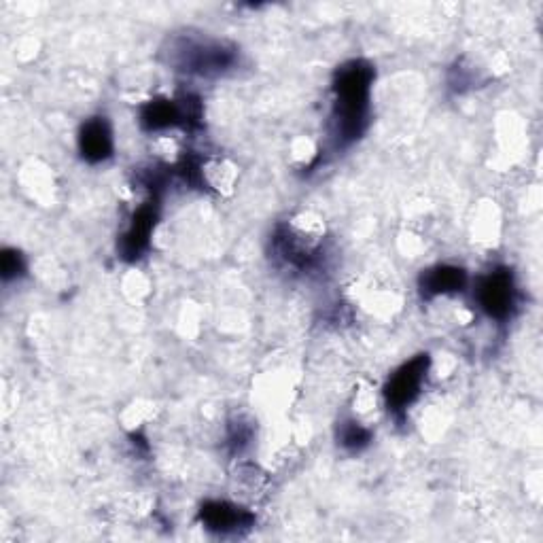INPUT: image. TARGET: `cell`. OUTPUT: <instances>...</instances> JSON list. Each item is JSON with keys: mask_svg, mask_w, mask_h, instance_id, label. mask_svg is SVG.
<instances>
[{"mask_svg": "<svg viewBox=\"0 0 543 543\" xmlns=\"http://www.w3.org/2000/svg\"><path fill=\"white\" fill-rule=\"evenodd\" d=\"M372 68L353 62L340 70L336 83V132L340 140H355L363 132L370 100Z\"/></svg>", "mask_w": 543, "mask_h": 543, "instance_id": "1", "label": "cell"}, {"mask_svg": "<svg viewBox=\"0 0 543 543\" xmlns=\"http://www.w3.org/2000/svg\"><path fill=\"white\" fill-rule=\"evenodd\" d=\"M170 64L194 75H217L234 64V49L219 41L179 37L170 43Z\"/></svg>", "mask_w": 543, "mask_h": 543, "instance_id": "2", "label": "cell"}, {"mask_svg": "<svg viewBox=\"0 0 543 543\" xmlns=\"http://www.w3.org/2000/svg\"><path fill=\"white\" fill-rule=\"evenodd\" d=\"M323 221L312 215L295 217L278 238V249L293 266H306L319 253L323 242Z\"/></svg>", "mask_w": 543, "mask_h": 543, "instance_id": "3", "label": "cell"}, {"mask_svg": "<svg viewBox=\"0 0 543 543\" xmlns=\"http://www.w3.org/2000/svg\"><path fill=\"white\" fill-rule=\"evenodd\" d=\"M427 365H429L427 355H420L393 374L387 387V399L393 410L408 408L418 397L420 387H423V380L427 376Z\"/></svg>", "mask_w": 543, "mask_h": 543, "instance_id": "4", "label": "cell"}, {"mask_svg": "<svg viewBox=\"0 0 543 543\" xmlns=\"http://www.w3.org/2000/svg\"><path fill=\"white\" fill-rule=\"evenodd\" d=\"M478 300L490 317L505 319L514 306V285L512 276L505 270L488 274L478 287Z\"/></svg>", "mask_w": 543, "mask_h": 543, "instance_id": "5", "label": "cell"}, {"mask_svg": "<svg viewBox=\"0 0 543 543\" xmlns=\"http://www.w3.org/2000/svg\"><path fill=\"white\" fill-rule=\"evenodd\" d=\"M202 520L206 522L208 529H213L217 533L240 531L253 522L247 510H242V507H236L230 503H221V501L204 505Z\"/></svg>", "mask_w": 543, "mask_h": 543, "instance_id": "6", "label": "cell"}, {"mask_svg": "<svg viewBox=\"0 0 543 543\" xmlns=\"http://www.w3.org/2000/svg\"><path fill=\"white\" fill-rule=\"evenodd\" d=\"M81 151L85 160H90V162L107 160L113 151V138H111L107 121L104 119L87 121L81 132Z\"/></svg>", "mask_w": 543, "mask_h": 543, "instance_id": "7", "label": "cell"}, {"mask_svg": "<svg viewBox=\"0 0 543 543\" xmlns=\"http://www.w3.org/2000/svg\"><path fill=\"white\" fill-rule=\"evenodd\" d=\"M465 285V274L461 268L440 266L435 270H429L423 276V291L429 295H444L452 291H461Z\"/></svg>", "mask_w": 543, "mask_h": 543, "instance_id": "8", "label": "cell"}, {"mask_svg": "<svg viewBox=\"0 0 543 543\" xmlns=\"http://www.w3.org/2000/svg\"><path fill=\"white\" fill-rule=\"evenodd\" d=\"M198 174L210 189H217V191H230L236 181L234 166L223 160H213V162L202 164L198 168Z\"/></svg>", "mask_w": 543, "mask_h": 543, "instance_id": "9", "label": "cell"}, {"mask_svg": "<svg viewBox=\"0 0 543 543\" xmlns=\"http://www.w3.org/2000/svg\"><path fill=\"white\" fill-rule=\"evenodd\" d=\"M367 440H370V433H367L365 429H361V427L355 425V423H350V425L346 427V431L342 433V442H344L346 446H353V448H359V446L365 444Z\"/></svg>", "mask_w": 543, "mask_h": 543, "instance_id": "10", "label": "cell"}]
</instances>
